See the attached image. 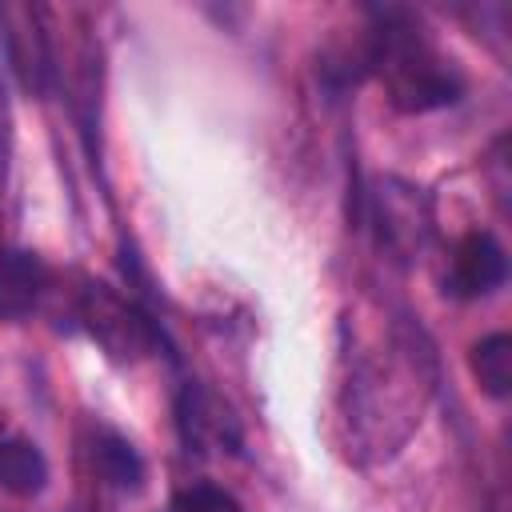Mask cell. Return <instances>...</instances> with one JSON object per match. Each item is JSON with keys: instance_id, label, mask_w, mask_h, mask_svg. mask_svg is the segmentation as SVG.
<instances>
[{"instance_id": "cell-1", "label": "cell", "mask_w": 512, "mask_h": 512, "mask_svg": "<svg viewBox=\"0 0 512 512\" xmlns=\"http://www.w3.org/2000/svg\"><path fill=\"white\" fill-rule=\"evenodd\" d=\"M364 344L368 348L352 340L344 352L348 380L340 384V412L356 448L388 456L420 424V412L432 396V356L420 340V328L404 324V316L384 320V348L376 336Z\"/></svg>"}, {"instance_id": "cell-2", "label": "cell", "mask_w": 512, "mask_h": 512, "mask_svg": "<svg viewBox=\"0 0 512 512\" xmlns=\"http://www.w3.org/2000/svg\"><path fill=\"white\" fill-rule=\"evenodd\" d=\"M368 76H380L392 108L436 112L464 100V72L428 40V32L404 8H372L360 32Z\"/></svg>"}, {"instance_id": "cell-3", "label": "cell", "mask_w": 512, "mask_h": 512, "mask_svg": "<svg viewBox=\"0 0 512 512\" xmlns=\"http://www.w3.org/2000/svg\"><path fill=\"white\" fill-rule=\"evenodd\" d=\"M76 320L88 332V340L116 364H136L168 348L160 320L140 300L124 296L104 280H88L76 292Z\"/></svg>"}, {"instance_id": "cell-4", "label": "cell", "mask_w": 512, "mask_h": 512, "mask_svg": "<svg viewBox=\"0 0 512 512\" xmlns=\"http://www.w3.org/2000/svg\"><path fill=\"white\" fill-rule=\"evenodd\" d=\"M368 224L396 260H412L428 236V204L420 188L400 180H380L376 192H368Z\"/></svg>"}, {"instance_id": "cell-5", "label": "cell", "mask_w": 512, "mask_h": 512, "mask_svg": "<svg viewBox=\"0 0 512 512\" xmlns=\"http://www.w3.org/2000/svg\"><path fill=\"white\" fill-rule=\"evenodd\" d=\"M508 280V256L504 244L492 232H468L456 240L448 268H444V292L456 300H480L504 288Z\"/></svg>"}, {"instance_id": "cell-6", "label": "cell", "mask_w": 512, "mask_h": 512, "mask_svg": "<svg viewBox=\"0 0 512 512\" xmlns=\"http://www.w3.org/2000/svg\"><path fill=\"white\" fill-rule=\"evenodd\" d=\"M176 428L188 452H236L240 448V424L236 416L200 384H180L176 396Z\"/></svg>"}, {"instance_id": "cell-7", "label": "cell", "mask_w": 512, "mask_h": 512, "mask_svg": "<svg viewBox=\"0 0 512 512\" xmlns=\"http://www.w3.org/2000/svg\"><path fill=\"white\" fill-rule=\"evenodd\" d=\"M40 8H0L4 28V48H8V64L20 76V84L28 92H48V80L56 72L52 64V40L40 28Z\"/></svg>"}, {"instance_id": "cell-8", "label": "cell", "mask_w": 512, "mask_h": 512, "mask_svg": "<svg viewBox=\"0 0 512 512\" xmlns=\"http://www.w3.org/2000/svg\"><path fill=\"white\" fill-rule=\"evenodd\" d=\"M48 288V268L28 248H0V320H24L36 312Z\"/></svg>"}, {"instance_id": "cell-9", "label": "cell", "mask_w": 512, "mask_h": 512, "mask_svg": "<svg viewBox=\"0 0 512 512\" xmlns=\"http://www.w3.org/2000/svg\"><path fill=\"white\" fill-rule=\"evenodd\" d=\"M0 488L16 500H32L48 488V456L28 436L0 440Z\"/></svg>"}, {"instance_id": "cell-10", "label": "cell", "mask_w": 512, "mask_h": 512, "mask_svg": "<svg viewBox=\"0 0 512 512\" xmlns=\"http://www.w3.org/2000/svg\"><path fill=\"white\" fill-rule=\"evenodd\" d=\"M92 464H96V472L112 484V488H120V492H140V484H144V456L136 452V444L124 436V432H116V428H96L92 432Z\"/></svg>"}, {"instance_id": "cell-11", "label": "cell", "mask_w": 512, "mask_h": 512, "mask_svg": "<svg viewBox=\"0 0 512 512\" xmlns=\"http://www.w3.org/2000/svg\"><path fill=\"white\" fill-rule=\"evenodd\" d=\"M472 372L480 380V388L492 400H504L512 392V340L508 332H488L472 344Z\"/></svg>"}, {"instance_id": "cell-12", "label": "cell", "mask_w": 512, "mask_h": 512, "mask_svg": "<svg viewBox=\"0 0 512 512\" xmlns=\"http://www.w3.org/2000/svg\"><path fill=\"white\" fill-rule=\"evenodd\" d=\"M168 512H244V504L220 484H184Z\"/></svg>"}, {"instance_id": "cell-13", "label": "cell", "mask_w": 512, "mask_h": 512, "mask_svg": "<svg viewBox=\"0 0 512 512\" xmlns=\"http://www.w3.org/2000/svg\"><path fill=\"white\" fill-rule=\"evenodd\" d=\"M8 156H12V120H8V104L0 100V192L8 180Z\"/></svg>"}]
</instances>
